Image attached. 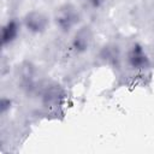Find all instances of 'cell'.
Instances as JSON below:
<instances>
[{
    "label": "cell",
    "instance_id": "6da1fadb",
    "mask_svg": "<svg viewBox=\"0 0 154 154\" xmlns=\"http://www.w3.org/2000/svg\"><path fill=\"white\" fill-rule=\"evenodd\" d=\"M81 20V13L78 8L72 4H63L54 11V22L57 26L67 32L73 29Z\"/></svg>",
    "mask_w": 154,
    "mask_h": 154
},
{
    "label": "cell",
    "instance_id": "7a4b0ae2",
    "mask_svg": "<svg viewBox=\"0 0 154 154\" xmlns=\"http://www.w3.org/2000/svg\"><path fill=\"white\" fill-rule=\"evenodd\" d=\"M23 24L28 31L32 34L45 32L49 25L48 17L40 11H30L23 18Z\"/></svg>",
    "mask_w": 154,
    "mask_h": 154
},
{
    "label": "cell",
    "instance_id": "3957f363",
    "mask_svg": "<svg viewBox=\"0 0 154 154\" xmlns=\"http://www.w3.org/2000/svg\"><path fill=\"white\" fill-rule=\"evenodd\" d=\"M93 42V31L89 26H82L78 29L72 38V48L77 53H83L89 49Z\"/></svg>",
    "mask_w": 154,
    "mask_h": 154
},
{
    "label": "cell",
    "instance_id": "277c9868",
    "mask_svg": "<svg viewBox=\"0 0 154 154\" xmlns=\"http://www.w3.org/2000/svg\"><path fill=\"white\" fill-rule=\"evenodd\" d=\"M128 63L131 67L143 70L149 66V59L140 45H134L128 52Z\"/></svg>",
    "mask_w": 154,
    "mask_h": 154
},
{
    "label": "cell",
    "instance_id": "5b68a950",
    "mask_svg": "<svg viewBox=\"0 0 154 154\" xmlns=\"http://www.w3.org/2000/svg\"><path fill=\"white\" fill-rule=\"evenodd\" d=\"M64 97V90L61 89L60 85L53 83L49 84L47 87H45L43 93H42V100L45 102V105L47 106H55L58 103H60V101Z\"/></svg>",
    "mask_w": 154,
    "mask_h": 154
},
{
    "label": "cell",
    "instance_id": "8992f818",
    "mask_svg": "<svg viewBox=\"0 0 154 154\" xmlns=\"http://www.w3.org/2000/svg\"><path fill=\"white\" fill-rule=\"evenodd\" d=\"M20 25L16 19H10L4 26H2V32H1V42L4 46L11 45L18 36L19 34Z\"/></svg>",
    "mask_w": 154,
    "mask_h": 154
},
{
    "label": "cell",
    "instance_id": "52a82bcc",
    "mask_svg": "<svg viewBox=\"0 0 154 154\" xmlns=\"http://www.w3.org/2000/svg\"><path fill=\"white\" fill-rule=\"evenodd\" d=\"M10 106H11V101L8 99H6V97H2L1 101H0V111H1V113L4 114L7 109H10Z\"/></svg>",
    "mask_w": 154,
    "mask_h": 154
},
{
    "label": "cell",
    "instance_id": "ba28073f",
    "mask_svg": "<svg viewBox=\"0 0 154 154\" xmlns=\"http://www.w3.org/2000/svg\"><path fill=\"white\" fill-rule=\"evenodd\" d=\"M88 1H89L94 7H99V6L103 2V0H88Z\"/></svg>",
    "mask_w": 154,
    "mask_h": 154
}]
</instances>
